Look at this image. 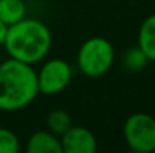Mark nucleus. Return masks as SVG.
<instances>
[{
    "mask_svg": "<svg viewBox=\"0 0 155 153\" xmlns=\"http://www.w3.org/2000/svg\"><path fill=\"white\" fill-rule=\"evenodd\" d=\"M51 42V32L42 21L24 17L8 27L3 45L11 59L35 65L48 54Z\"/></svg>",
    "mask_w": 155,
    "mask_h": 153,
    "instance_id": "1",
    "label": "nucleus"
},
{
    "mask_svg": "<svg viewBox=\"0 0 155 153\" xmlns=\"http://www.w3.org/2000/svg\"><path fill=\"white\" fill-rule=\"evenodd\" d=\"M39 95L36 71L32 65L15 59L0 63V110L18 111L27 107Z\"/></svg>",
    "mask_w": 155,
    "mask_h": 153,
    "instance_id": "2",
    "label": "nucleus"
},
{
    "mask_svg": "<svg viewBox=\"0 0 155 153\" xmlns=\"http://www.w3.org/2000/svg\"><path fill=\"white\" fill-rule=\"evenodd\" d=\"M114 62V48L110 41L95 36L81 44L77 54L78 69L91 78H98L107 74Z\"/></svg>",
    "mask_w": 155,
    "mask_h": 153,
    "instance_id": "3",
    "label": "nucleus"
},
{
    "mask_svg": "<svg viewBox=\"0 0 155 153\" xmlns=\"http://www.w3.org/2000/svg\"><path fill=\"white\" fill-rule=\"evenodd\" d=\"M124 138L133 152H155V117L148 113L131 114L124 123Z\"/></svg>",
    "mask_w": 155,
    "mask_h": 153,
    "instance_id": "4",
    "label": "nucleus"
},
{
    "mask_svg": "<svg viewBox=\"0 0 155 153\" xmlns=\"http://www.w3.org/2000/svg\"><path fill=\"white\" fill-rule=\"evenodd\" d=\"M39 93L47 96L63 92L72 80V68L63 59H51L36 72Z\"/></svg>",
    "mask_w": 155,
    "mask_h": 153,
    "instance_id": "5",
    "label": "nucleus"
},
{
    "mask_svg": "<svg viewBox=\"0 0 155 153\" xmlns=\"http://www.w3.org/2000/svg\"><path fill=\"white\" fill-rule=\"evenodd\" d=\"M62 153H95L98 141L92 131L84 126H71L60 135Z\"/></svg>",
    "mask_w": 155,
    "mask_h": 153,
    "instance_id": "6",
    "label": "nucleus"
},
{
    "mask_svg": "<svg viewBox=\"0 0 155 153\" xmlns=\"http://www.w3.org/2000/svg\"><path fill=\"white\" fill-rule=\"evenodd\" d=\"M27 153H62L60 138L50 131H38L32 134L26 146Z\"/></svg>",
    "mask_w": 155,
    "mask_h": 153,
    "instance_id": "7",
    "label": "nucleus"
},
{
    "mask_svg": "<svg viewBox=\"0 0 155 153\" xmlns=\"http://www.w3.org/2000/svg\"><path fill=\"white\" fill-rule=\"evenodd\" d=\"M137 47L145 53L149 62H155V14L149 15L139 29Z\"/></svg>",
    "mask_w": 155,
    "mask_h": 153,
    "instance_id": "8",
    "label": "nucleus"
},
{
    "mask_svg": "<svg viewBox=\"0 0 155 153\" xmlns=\"http://www.w3.org/2000/svg\"><path fill=\"white\" fill-rule=\"evenodd\" d=\"M26 17L24 0H0V20L9 27Z\"/></svg>",
    "mask_w": 155,
    "mask_h": 153,
    "instance_id": "9",
    "label": "nucleus"
},
{
    "mask_svg": "<svg viewBox=\"0 0 155 153\" xmlns=\"http://www.w3.org/2000/svg\"><path fill=\"white\" fill-rule=\"evenodd\" d=\"M72 126V119L68 111L65 110H53L47 116V128L54 135L60 137Z\"/></svg>",
    "mask_w": 155,
    "mask_h": 153,
    "instance_id": "10",
    "label": "nucleus"
},
{
    "mask_svg": "<svg viewBox=\"0 0 155 153\" xmlns=\"http://www.w3.org/2000/svg\"><path fill=\"white\" fill-rule=\"evenodd\" d=\"M148 57L145 56V53L140 50L139 47L131 48L124 54V66L133 72L142 71L146 65H148Z\"/></svg>",
    "mask_w": 155,
    "mask_h": 153,
    "instance_id": "11",
    "label": "nucleus"
},
{
    "mask_svg": "<svg viewBox=\"0 0 155 153\" xmlns=\"http://www.w3.org/2000/svg\"><path fill=\"white\" fill-rule=\"evenodd\" d=\"M20 150L18 137L8 128L0 126V153H17Z\"/></svg>",
    "mask_w": 155,
    "mask_h": 153,
    "instance_id": "12",
    "label": "nucleus"
},
{
    "mask_svg": "<svg viewBox=\"0 0 155 153\" xmlns=\"http://www.w3.org/2000/svg\"><path fill=\"white\" fill-rule=\"evenodd\" d=\"M6 32H8V26L0 20V45H3V41L6 38Z\"/></svg>",
    "mask_w": 155,
    "mask_h": 153,
    "instance_id": "13",
    "label": "nucleus"
}]
</instances>
